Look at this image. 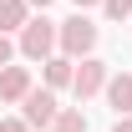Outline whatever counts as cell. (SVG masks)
Here are the masks:
<instances>
[{
	"instance_id": "1",
	"label": "cell",
	"mask_w": 132,
	"mask_h": 132,
	"mask_svg": "<svg viewBox=\"0 0 132 132\" xmlns=\"http://www.w3.org/2000/svg\"><path fill=\"white\" fill-rule=\"evenodd\" d=\"M97 41H102V31H97V20L92 15H66V20H56V51L61 56H71V61H86V56H97Z\"/></svg>"
},
{
	"instance_id": "2",
	"label": "cell",
	"mask_w": 132,
	"mask_h": 132,
	"mask_svg": "<svg viewBox=\"0 0 132 132\" xmlns=\"http://www.w3.org/2000/svg\"><path fill=\"white\" fill-rule=\"evenodd\" d=\"M15 56H26V61H51V56H56V20L51 15H31L26 31L15 36Z\"/></svg>"
},
{
	"instance_id": "3",
	"label": "cell",
	"mask_w": 132,
	"mask_h": 132,
	"mask_svg": "<svg viewBox=\"0 0 132 132\" xmlns=\"http://www.w3.org/2000/svg\"><path fill=\"white\" fill-rule=\"evenodd\" d=\"M107 76H112V66L102 61V56H86V61H76V76H71L76 107H81V102H92L97 92H107Z\"/></svg>"
},
{
	"instance_id": "4",
	"label": "cell",
	"mask_w": 132,
	"mask_h": 132,
	"mask_svg": "<svg viewBox=\"0 0 132 132\" xmlns=\"http://www.w3.org/2000/svg\"><path fill=\"white\" fill-rule=\"evenodd\" d=\"M56 112H61V102H56V92H46V86H31V97L20 102V122L26 127H46L51 132V122H56Z\"/></svg>"
},
{
	"instance_id": "5",
	"label": "cell",
	"mask_w": 132,
	"mask_h": 132,
	"mask_svg": "<svg viewBox=\"0 0 132 132\" xmlns=\"http://www.w3.org/2000/svg\"><path fill=\"white\" fill-rule=\"evenodd\" d=\"M31 66H15V61H10V66H5V71H0V107H20V102H26V97H31Z\"/></svg>"
},
{
	"instance_id": "6",
	"label": "cell",
	"mask_w": 132,
	"mask_h": 132,
	"mask_svg": "<svg viewBox=\"0 0 132 132\" xmlns=\"http://www.w3.org/2000/svg\"><path fill=\"white\" fill-rule=\"evenodd\" d=\"M102 97H107V107H112L117 117H132V71H112Z\"/></svg>"
},
{
	"instance_id": "7",
	"label": "cell",
	"mask_w": 132,
	"mask_h": 132,
	"mask_svg": "<svg viewBox=\"0 0 132 132\" xmlns=\"http://www.w3.org/2000/svg\"><path fill=\"white\" fill-rule=\"evenodd\" d=\"M71 76H76V61L71 56H51V61H41V86L46 92H61V86H71Z\"/></svg>"
},
{
	"instance_id": "8",
	"label": "cell",
	"mask_w": 132,
	"mask_h": 132,
	"mask_svg": "<svg viewBox=\"0 0 132 132\" xmlns=\"http://www.w3.org/2000/svg\"><path fill=\"white\" fill-rule=\"evenodd\" d=\"M31 20V5L26 0H0V36H20Z\"/></svg>"
},
{
	"instance_id": "9",
	"label": "cell",
	"mask_w": 132,
	"mask_h": 132,
	"mask_svg": "<svg viewBox=\"0 0 132 132\" xmlns=\"http://www.w3.org/2000/svg\"><path fill=\"white\" fill-rule=\"evenodd\" d=\"M51 132H86V112L81 107H61L56 122H51Z\"/></svg>"
},
{
	"instance_id": "10",
	"label": "cell",
	"mask_w": 132,
	"mask_h": 132,
	"mask_svg": "<svg viewBox=\"0 0 132 132\" xmlns=\"http://www.w3.org/2000/svg\"><path fill=\"white\" fill-rule=\"evenodd\" d=\"M107 20H132V0H102Z\"/></svg>"
},
{
	"instance_id": "11",
	"label": "cell",
	"mask_w": 132,
	"mask_h": 132,
	"mask_svg": "<svg viewBox=\"0 0 132 132\" xmlns=\"http://www.w3.org/2000/svg\"><path fill=\"white\" fill-rule=\"evenodd\" d=\"M10 61H15V41H10V36H0V71H5Z\"/></svg>"
},
{
	"instance_id": "12",
	"label": "cell",
	"mask_w": 132,
	"mask_h": 132,
	"mask_svg": "<svg viewBox=\"0 0 132 132\" xmlns=\"http://www.w3.org/2000/svg\"><path fill=\"white\" fill-rule=\"evenodd\" d=\"M0 132H31V127H26L20 117H0Z\"/></svg>"
},
{
	"instance_id": "13",
	"label": "cell",
	"mask_w": 132,
	"mask_h": 132,
	"mask_svg": "<svg viewBox=\"0 0 132 132\" xmlns=\"http://www.w3.org/2000/svg\"><path fill=\"white\" fill-rule=\"evenodd\" d=\"M112 132H132V117H117V122H112Z\"/></svg>"
},
{
	"instance_id": "14",
	"label": "cell",
	"mask_w": 132,
	"mask_h": 132,
	"mask_svg": "<svg viewBox=\"0 0 132 132\" xmlns=\"http://www.w3.org/2000/svg\"><path fill=\"white\" fill-rule=\"evenodd\" d=\"M71 5H76V10L86 15V10H92V5H102V0H71Z\"/></svg>"
},
{
	"instance_id": "15",
	"label": "cell",
	"mask_w": 132,
	"mask_h": 132,
	"mask_svg": "<svg viewBox=\"0 0 132 132\" xmlns=\"http://www.w3.org/2000/svg\"><path fill=\"white\" fill-rule=\"evenodd\" d=\"M26 5H31V10H41V15H46V5H51V0H26Z\"/></svg>"
}]
</instances>
